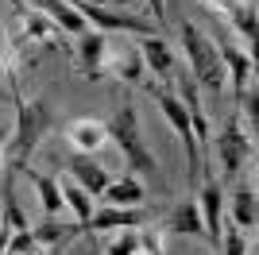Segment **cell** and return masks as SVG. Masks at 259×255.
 Masks as SVG:
<instances>
[{
	"label": "cell",
	"instance_id": "obj_4",
	"mask_svg": "<svg viewBox=\"0 0 259 255\" xmlns=\"http://www.w3.org/2000/svg\"><path fill=\"white\" fill-rule=\"evenodd\" d=\"M155 97H159L162 116L170 120V128L178 132V139H182V147H186V178H190V186H197L201 155H197V139H194V128H190V112H186V105L174 93H166V89H155Z\"/></svg>",
	"mask_w": 259,
	"mask_h": 255
},
{
	"label": "cell",
	"instance_id": "obj_27",
	"mask_svg": "<svg viewBox=\"0 0 259 255\" xmlns=\"http://www.w3.org/2000/svg\"><path fill=\"white\" fill-rule=\"evenodd\" d=\"M151 8H155V20L162 23V16H166V0H151Z\"/></svg>",
	"mask_w": 259,
	"mask_h": 255
},
{
	"label": "cell",
	"instance_id": "obj_24",
	"mask_svg": "<svg viewBox=\"0 0 259 255\" xmlns=\"http://www.w3.org/2000/svg\"><path fill=\"white\" fill-rule=\"evenodd\" d=\"M39 251V244H35V236L23 228V232H12V240H8V255H35Z\"/></svg>",
	"mask_w": 259,
	"mask_h": 255
},
{
	"label": "cell",
	"instance_id": "obj_16",
	"mask_svg": "<svg viewBox=\"0 0 259 255\" xmlns=\"http://www.w3.org/2000/svg\"><path fill=\"white\" fill-rule=\"evenodd\" d=\"M66 136L74 139V147H77V155H85V151H93V147H101L105 143V124H97V120H77V124H70L66 128Z\"/></svg>",
	"mask_w": 259,
	"mask_h": 255
},
{
	"label": "cell",
	"instance_id": "obj_15",
	"mask_svg": "<svg viewBox=\"0 0 259 255\" xmlns=\"http://www.w3.org/2000/svg\"><path fill=\"white\" fill-rule=\"evenodd\" d=\"M232 224H236L240 232L255 228V190L251 186H236L232 190Z\"/></svg>",
	"mask_w": 259,
	"mask_h": 255
},
{
	"label": "cell",
	"instance_id": "obj_1",
	"mask_svg": "<svg viewBox=\"0 0 259 255\" xmlns=\"http://www.w3.org/2000/svg\"><path fill=\"white\" fill-rule=\"evenodd\" d=\"M178 35H182L186 58H190V77H194L201 89H209V93H221V85H225V62H221L213 39H205V35L197 31L194 20L178 23Z\"/></svg>",
	"mask_w": 259,
	"mask_h": 255
},
{
	"label": "cell",
	"instance_id": "obj_30",
	"mask_svg": "<svg viewBox=\"0 0 259 255\" xmlns=\"http://www.w3.org/2000/svg\"><path fill=\"white\" fill-rule=\"evenodd\" d=\"M77 4H105V0H77Z\"/></svg>",
	"mask_w": 259,
	"mask_h": 255
},
{
	"label": "cell",
	"instance_id": "obj_13",
	"mask_svg": "<svg viewBox=\"0 0 259 255\" xmlns=\"http://www.w3.org/2000/svg\"><path fill=\"white\" fill-rule=\"evenodd\" d=\"M35 8L43 12V16H51L54 27H62L66 35H85L89 23L77 16V8H70L66 0H35Z\"/></svg>",
	"mask_w": 259,
	"mask_h": 255
},
{
	"label": "cell",
	"instance_id": "obj_26",
	"mask_svg": "<svg viewBox=\"0 0 259 255\" xmlns=\"http://www.w3.org/2000/svg\"><path fill=\"white\" fill-rule=\"evenodd\" d=\"M8 240H12V228L4 224V228H0V255H8Z\"/></svg>",
	"mask_w": 259,
	"mask_h": 255
},
{
	"label": "cell",
	"instance_id": "obj_3",
	"mask_svg": "<svg viewBox=\"0 0 259 255\" xmlns=\"http://www.w3.org/2000/svg\"><path fill=\"white\" fill-rule=\"evenodd\" d=\"M16 112H20V120H16V132H12V155L27 159L35 151V143L51 132L54 116L47 101H16Z\"/></svg>",
	"mask_w": 259,
	"mask_h": 255
},
{
	"label": "cell",
	"instance_id": "obj_12",
	"mask_svg": "<svg viewBox=\"0 0 259 255\" xmlns=\"http://www.w3.org/2000/svg\"><path fill=\"white\" fill-rule=\"evenodd\" d=\"M143 221L140 209H120V205H108V209L93 212L85 224H81V232H105V228H136Z\"/></svg>",
	"mask_w": 259,
	"mask_h": 255
},
{
	"label": "cell",
	"instance_id": "obj_21",
	"mask_svg": "<svg viewBox=\"0 0 259 255\" xmlns=\"http://www.w3.org/2000/svg\"><path fill=\"white\" fill-rule=\"evenodd\" d=\"M62 201L70 205V209L77 212V228H81V224L89 221V217H93V205H89V193L81 190V186H77V182H62Z\"/></svg>",
	"mask_w": 259,
	"mask_h": 255
},
{
	"label": "cell",
	"instance_id": "obj_17",
	"mask_svg": "<svg viewBox=\"0 0 259 255\" xmlns=\"http://www.w3.org/2000/svg\"><path fill=\"white\" fill-rule=\"evenodd\" d=\"M81 232V228H77V224H62V217H47L43 224H39V228H35V244H51L54 251H58V244H66V240H70V236H77Z\"/></svg>",
	"mask_w": 259,
	"mask_h": 255
},
{
	"label": "cell",
	"instance_id": "obj_11",
	"mask_svg": "<svg viewBox=\"0 0 259 255\" xmlns=\"http://www.w3.org/2000/svg\"><path fill=\"white\" fill-rule=\"evenodd\" d=\"M16 170H20V174H27V182L39 190V201H43V212H47V217H62L66 201H62V193H58V182H54L51 174H39V170H31L27 162H20Z\"/></svg>",
	"mask_w": 259,
	"mask_h": 255
},
{
	"label": "cell",
	"instance_id": "obj_22",
	"mask_svg": "<svg viewBox=\"0 0 259 255\" xmlns=\"http://www.w3.org/2000/svg\"><path fill=\"white\" fill-rule=\"evenodd\" d=\"M4 224H8L12 232H23V228H27V217H23L20 201H16V190H12V178L4 182Z\"/></svg>",
	"mask_w": 259,
	"mask_h": 255
},
{
	"label": "cell",
	"instance_id": "obj_19",
	"mask_svg": "<svg viewBox=\"0 0 259 255\" xmlns=\"http://www.w3.org/2000/svg\"><path fill=\"white\" fill-rule=\"evenodd\" d=\"M221 8H228L232 23H236V31L244 39H255V4H244V0H221Z\"/></svg>",
	"mask_w": 259,
	"mask_h": 255
},
{
	"label": "cell",
	"instance_id": "obj_8",
	"mask_svg": "<svg viewBox=\"0 0 259 255\" xmlns=\"http://www.w3.org/2000/svg\"><path fill=\"white\" fill-rule=\"evenodd\" d=\"M221 205H225L221 182L209 174L205 186L197 190V209H201V224H205V236L213 240V244H221Z\"/></svg>",
	"mask_w": 259,
	"mask_h": 255
},
{
	"label": "cell",
	"instance_id": "obj_29",
	"mask_svg": "<svg viewBox=\"0 0 259 255\" xmlns=\"http://www.w3.org/2000/svg\"><path fill=\"white\" fill-rule=\"evenodd\" d=\"M89 251H93V255H101V247H97V244H93V240H89Z\"/></svg>",
	"mask_w": 259,
	"mask_h": 255
},
{
	"label": "cell",
	"instance_id": "obj_14",
	"mask_svg": "<svg viewBox=\"0 0 259 255\" xmlns=\"http://www.w3.org/2000/svg\"><path fill=\"white\" fill-rule=\"evenodd\" d=\"M77 66H81L89 77H97V66H105V35L101 31L77 35Z\"/></svg>",
	"mask_w": 259,
	"mask_h": 255
},
{
	"label": "cell",
	"instance_id": "obj_7",
	"mask_svg": "<svg viewBox=\"0 0 259 255\" xmlns=\"http://www.w3.org/2000/svg\"><path fill=\"white\" fill-rule=\"evenodd\" d=\"M217 54L225 62V74H232V93H236V105H240V97L248 93V81H251V54H244L228 35H217Z\"/></svg>",
	"mask_w": 259,
	"mask_h": 255
},
{
	"label": "cell",
	"instance_id": "obj_28",
	"mask_svg": "<svg viewBox=\"0 0 259 255\" xmlns=\"http://www.w3.org/2000/svg\"><path fill=\"white\" fill-rule=\"evenodd\" d=\"M4 139H8V128H0V166H4Z\"/></svg>",
	"mask_w": 259,
	"mask_h": 255
},
{
	"label": "cell",
	"instance_id": "obj_20",
	"mask_svg": "<svg viewBox=\"0 0 259 255\" xmlns=\"http://www.w3.org/2000/svg\"><path fill=\"white\" fill-rule=\"evenodd\" d=\"M174 232L205 236V224H201V209H197V201H186V205L174 209Z\"/></svg>",
	"mask_w": 259,
	"mask_h": 255
},
{
	"label": "cell",
	"instance_id": "obj_10",
	"mask_svg": "<svg viewBox=\"0 0 259 255\" xmlns=\"http://www.w3.org/2000/svg\"><path fill=\"white\" fill-rule=\"evenodd\" d=\"M140 58L155 77L174 74V54H170V47H166V39H159V35H143L140 39Z\"/></svg>",
	"mask_w": 259,
	"mask_h": 255
},
{
	"label": "cell",
	"instance_id": "obj_9",
	"mask_svg": "<svg viewBox=\"0 0 259 255\" xmlns=\"http://www.w3.org/2000/svg\"><path fill=\"white\" fill-rule=\"evenodd\" d=\"M70 166V174H74V182L81 186V190L89 193V197H101V193L108 190V170L101 166V162H93V159H85V155H74V159L66 162Z\"/></svg>",
	"mask_w": 259,
	"mask_h": 255
},
{
	"label": "cell",
	"instance_id": "obj_25",
	"mask_svg": "<svg viewBox=\"0 0 259 255\" xmlns=\"http://www.w3.org/2000/svg\"><path fill=\"white\" fill-rule=\"evenodd\" d=\"M221 240H225V255H244V232H240L236 224L228 232H221Z\"/></svg>",
	"mask_w": 259,
	"mask_h": 255
},
{
	"label": "cell",
	"instance_id": "obj_5",
	"mask_svg": "<svg viewBox=\"0 0 259 255\" xmlns=\"http://www.w3.org/2000/svg\"><path fill=\"white\" fill-rule=\"evenodd\" d=\"M77 16L85 23H93L97 31H132V35H155L151 23L140 20V16H128V12H112L105 4H77Z\"/></svg>",
	"mask_w": 259,
	"mask_h": 255
},
{
	"label": "cell",
	"instance_id": "obj_23",
	"mask_svg": "<svg viewBox=\"0 0 259 255\" xmlns=\"http://www.w3.org/2000/svg\"><path fill=\"white\" fill-rule=\"evenodd\" d=\"M136 247H140V236L132 232V228H124V236H116L108 247H101V255H132Z\"/></svg>",
	"mask_w": 259,
	"mask_h": 255
},
{
	"label": "cell",
	"instance_id": "obj_18",
	"mask_svg": "<svg viewBox=\"0 0 259 255\" xmlns=\"http://www.w3.org/2000/svg\"><path fill=\"white\" fill-rule=\"evenodd\" d=\"M101 197H108V205L132 209V205H140V201H143V190H140V182L128 174V178H120V182H108V190L101 193Z\"/></svg>",
	"mask_w": 259,
	"mask_h": 255
},
{
	"label": "cell",
	"instance_id": "obj_2",
	"mask_svg": "<svg viewBox=\"0 0 259 255\" xmlns=\"http://www.w3.org/2000/svg\"><path fill=\"white\" fill-rule=\"evenodd\" d=\"M105 132L112 136V143L120 147V155L128 159L132 170H140V174H155V155L147 151V143H143V128L140 120H136V108H132V101H124L120 105V112L105 124Z\"/></svg>",
	"mask_w": 259,
	"mask_h": 255
},
{
	"label": "cell",
	"instance_id": "obj_6",
	"mask_svg": "<svg viewBox=\"0 0 259 255\" xmlns=\"http://www.w3.org/2000/svg\"><path fill=\"white\" fill-rule=\"evenodd\" d=\"M217 155L225 162V178H236L244 159H251V139L240 132V116H232L225 128H221V136H217Z\"/></svg>",
	"mask_w": 259,
	"mask_h": 255
}]
</instances>
